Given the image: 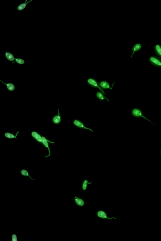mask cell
<instances>
[{
  "mask_svg": "<svg viewBox=\"0 0 161 241\" xmlns=\"http://www.w3.org/2000/svg\"><path fill=\"white\" fill-rule=\"evenodd\" d=\"M149 61L151 64L155 66L161 68V59L156 56H152L149 58Z\"/></svg>",
  "mask_w": 161,
  "mask_h": 241,
  "instance_id": "3",
  "label": "cell"
},
{
  "mask_svg": "<svg viewBox=\"0 0 161 241\" xmlns=\"http://www.w3.org/2000/svg\"><path fill=\"white\" fill-rule=\"evenodd\" d=\"M5 57H6L7 59H8L9 61H13V63H14L15 62L14 60L15 59V58H14V56L13 55V54L10 53V52H6Z\"/></svg>",
  "mask_w": 161,
  "mask_h": 241,
  "instance_id": "14",
  "label": "cell"
},
{
  "mask_svg": "<svg viewBox=\"0 0 161 241\" xmlns=\"http://www.w3.org/2000/svg\"><path fill=\"white\" fill-rule=\"evenodd\" d=\"M15 60L16 62L19 64H24L25 63V61L23 60L20 59V58H17V59L15 58Z\"/></svg>",
  "mask_w": 161,
  "mask_h": 241,
  "instance_id": "20",
  "label": "cell"
},
{
  "mask_svg": "<svg viewBox=\"0 0 161 241\" xmlns=\"http://www.w3.org/2000/svg\"><path fill=\"white\" fill-rule=\"evenodd\" d=\"M97 215L99 217L102 218V219H116V218L114 217L110 218H108L105 212L103 211H99L97 212Z\"/></svg>",
  "mask_w": 161,
  "mask_h": 241,
  "instance_id": "8",
  "label": "cell"
},
{
  "mask_svg": "<svg viewBox=\"0 0 161 241\" xmlns=\"http://www.w3.org/2000/svg\"><path fill=\"white\" fill-rule=\"evenodd\" d=\"M73 124L74 126H75L77 128L82 129L89 130L91 131V132H93V131L91 129L86 127L84 124L80 120H78V119H76V120H74L73 121Z\"/></svg>",
  "mask_w": 161,
  "mask_h": 241,
  "instance_id": "4",
  "label": "cell"
},
{
  "mask_svg": "<svg viewBox=\"0 0 161 241\" xmlns=\"http://www.w3.org/2000/svg\"><path fill=\"white\" fill-rule=\"evenodd\" d=\"M142 45L140 43H137L134 44L132 47V51L133 52L132 55L131 56V58H132L133 54L135 52L139 51L141 49Z\"/></svg>",
  "mask_w": 161,
  "mask_h": 241,
  "instance_id": "7",
  "label": "cell"
},
{
  "mask_svg": "<svg viewBox=\"0 0 161 241\" xmlns=\"http://www.w3.org/2000/svg\"><path fill=\"white\" fill-rule=\"evenodd\" d=\"M160 154H161V151H160Z\"/></svg>",
  "mask_w": 161,
  "mask_h": 241,
  "instance_id": "22",
  "label": "cell"
},
{
  "mask_svg": "<svg viewBox=\"0 0 161 241\" xmlns=\"http://www.w3.org/2000/svg\"><path fill=\"white\" fill-rule=\"evenodd\" d=\"M75 201L77 205L80 206H83L84 204V202L83 200L79 199L77 197H75L74 198Z\"/></svg>",
  "mask_w": 161,
  "mask_h": 241,
  "instance_id": "15",
  "label": "cell"
},
{
  "mask_svg": "<svg viewBox=\"0 0 161 241\" xmlns=\"http://www.w3.org/2000/svg\"><path fill=\"white\" fill-rule=\"evenodd\" d=\"M87 83L89 85L95 88H98L100 89L101 91H102L104 94L106 95L105 92L101 89L99 85V83L95 79L93 78H89L87 80Z\"/></svg>",
  "mask_w": 161,
  "mask_h": 241,
  "instance_id": "2",
  "label": "cell"
},
{
  "mask_svg": "<svg viewBox=\"0 0 161 241\" xmlns=\"http://www.w3.org/2000/svg\"><path fill=\"white\" fill-rule=\"evenodd\" d=\"M155 52L157 55L161 59V46L159 44H156L154 46Z\"/></svg>",
  "mask_w": 161,
  "mask_h": 241,
  "instance_id": "11",
  "label": "cell"
},
{
  "mask_svg": "<svg viewBox=\"0 0 161 241\" xmlns=\"http://www.w3.org/2000/svg\"><path fill=\"white\" fill-rule=\"evenodd\" d=\"M131 114H132V116L134 117L135 118H144V119L148 120L149 121L151 122V123L154 124L152 122H151V120L147 119L146 118H145V117L144 116V115H143V112L139 108H135L132 110V111H131Z\"/></svg>",
  "mask_w": 161,
  "mask_h": 241,
  "instance_id": "1",
  "label": "cell"
},
{
  "mask_svg": "<svg viewBox=\"0 0 161 241\" xmlns=\"http://www.w3.org/2000/svg\"><path fill=\"white\" fill-rule=\"evenodd\" d=\"M48 142L51 143H53V144H54V143L52 142L47 140L46 138H45V137H42V143H43V144H44V145L45 147L47 148L48 149L49 152V155L48 156H46L45 157H48L49 156H51V152H50V148L49 147Z\"/></svg>",
  "mask_w": 161,
  "mask_h": 241,
  "instance_id": "9",
  "label": "cell"
},
{
  "mask_svg": "<svg viewBox=\"0 0 161 241\" xmlns=\"http://www.w3.org/2000/svg\"><path fill=\"white\" fill-rule=\"evenodd\" d=\"M113 83L112 86L111 87H110V86L108 82L107 81L103 80L101 81L99 83V85L100 87L102 89H112L114 83Z\"/></svg>",
  "mask_w": 161,
  "mask_h": 241,
  "instance_id": "5",
  "label": "cell"
},
{
  "mask_svg": "<svg viewBox=\"0 0 161 241\" xmlns=\"http://www.w3.org/2000/svg\"><path fill=\"white\" fill-rule=\"evenodd\" d=\"M32 135L33 138H35L37 141L40 143H42V137L39 134L36 132H33L32 133Z\"/></svg>",
  "mask_w": 161,
  "mask_h": 241,
  "instance_id": "10",
  "label": "cell"
},
{
  "mask_svg": "<svg viewBox=\"0 0 161 241\" xmlns=\"http://www.w3.org/2000/svg\"><path fill=\"white\" fill-rule=\"evenodd\" d=\"M12 241H18L17 236L15 234H13L11 236Z\"/></svg>",
  "mask_w": 161,
  "mask_h": 241,
  "instance_id": "21",
  "label": "cell"
},
{
  "mask_svg": "<svg viewBox=\"0 0 161 241\" xmlns=\"http://www.w3.org/2000/svg\"><path fill=\"white\" fill-rule=\"evenodd\" d=\"M27 1V0H26L25 2L24 3H22V4L20 5L17 7L18 10L19 11L23 10V9H24L25 8H26L27 5L28 4V3H29V2H31L32 0H31V1H29L27 2V3H26Z\"/></svg>",
  "mask_w": 161,
  "mask_h": 241,
  "instance_id": "16",
  "label": "cell"
},
{
  "mask_svg": "<svg viewBox=\"0 0 161 241\" xmlns=\"http://www.w3.org/2000/svg\"><path fill=\"white\" fill-rule=\"evenodd\" d=\"M21 175L23 176H28L29 177H30L31 180H36L35 179H32V177H31V176H30L28 172L26 170L23 169V170H21Z\"/></svg>",
  "mask_w": 161,
  "mask_h": 241,
  "instance_id": "18",
  "label": "cell"
},
{
  "mask_svg": "<svg viewBox=\"0 0 161 241\" xmlns=\"http://www.w3.org/2000/svg\"><path fill=\"white\" fill-rule=\"evenodd\" d=\"M104 94L102 91L98 92L96 94V97L98 99L101 100V101H103V100H104L105 99H106L107 100L108 102H109V101L108 99L105 97Z\"/></svg>",
  "mask_w": 161,
  "mask_h": 241,
  "instance_id": "12",
  "label": "cell"
},
{
  "mask_svg": "<svg viewBox=\"0 0 161 241\" xmlns=\"http://www.w3.org/2000/svg\"><path fill=\"white\" fill-rule=\"evenodd\" d=\"M59 109L57 110L58 114L54 117L53 119H52V121H53V123L55 124H58L60 123L61 121V117L60 113H59Z\"/></svg>",
  "mask_w": 161,
  "mask_h": 241,
  "instance_id": "6",
  "label": "cell"
},
{
  "mask_svg": "<svg viewBox=\"0 0 161 241\" xmlns=\"http://www.w3.org/2000/svg\"><path fill=\"white\" fill-rule=\"evenodd\" d=\"M92 182H90V183H89L88 182V181L87 180H85L84 181H83V184H82V188L83 190H85L87 188V186L88 184H90L92 183Z\"/></svg>",
  "mask_w": 161,
  "mask_h": 241,
  "instance_id": "19",
  "label": "cell"
},
{
  "mask_svg": "<svg viewBox=\"0 0 161 241\" xmlns=\"http://www.w3.org/2000/svg\"><path fill=\"white\" fill-rule=\"evenodd\" d=\"M19 132H18L17 133L16 135H15V136L13 134H11V133H9V132H6V133H5L4 135L6 137V138H9V139H12V138H15L17 139L16 137L17 136V134H18Z\"/></svg>",
  "mask_w": 161,
  "mask_h": 241,
  "instance_id": "17",
  "label": "cell"
},
{
  "mask_svg": "<svg viewBox=\"0 0 161 241\" xmlns=\"http://www.w3.org/2000/svg\"><path fill=\"white\" fill-rule=\"evenodd\" d=\"M0 81L3 83V84L6 85L7 89L9 91H13L15 90V87L13 84L11 83H5L3 82L0 80Z\"/></svg>",
  "mask_w": 161,
  "mask_h": 241,
  "instance_id": "13",
  "label": "cell"
}]
</instances>
